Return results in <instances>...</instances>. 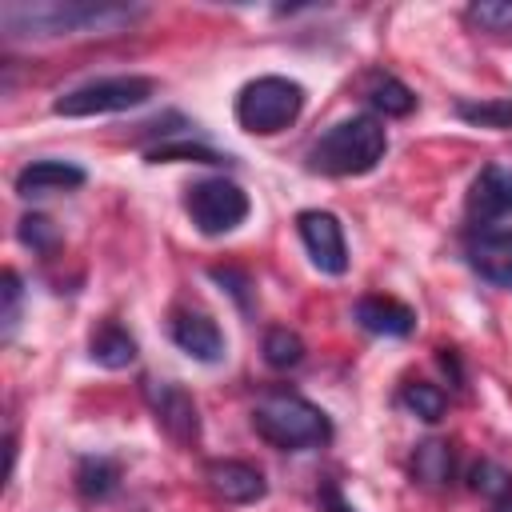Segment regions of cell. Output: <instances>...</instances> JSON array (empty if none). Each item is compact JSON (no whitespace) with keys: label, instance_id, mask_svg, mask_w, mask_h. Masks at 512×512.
I'll list each match as a JSON object with an SVG mask.
<instances>
[{"label":"cell","instance_id":"6da1fadb","mask_svg":"<svg viewBox=\"0 0 512 512\" xmlns=\"http://www.w3.org/2000/svg\"><path fill=\"white\" fill-rule=\"evenodd\" d=\"M388 152V132L376 116H348L336 120L312 148H308V168L328 172V176H364L372 172Z\"/></svg>","mask_w":512,"mask_h":512},{"label":"cell","instance_id":"7a4b0ae2","mask_svg":"<svg viewBox=\"0 0 512 512\" xmlns=\"http://www.w3.org/2000/svg\"><path fill=\"white\" fill-rule=\"evenodd\" d=\"M252 428L280 452H304L332 440V420L296 392H268L252 408Z\"/></svg>","mask_w":512,"mask_h":512},{"label":"cell","instance_id":"3957f363","mask_svg":"<svg viewBox=\"0 0 512 512\" xmlns=\"http://www.w3.org/2000/svg\"><path fill=\"white\" fill-rule=\"evenodd\" d=\"M132 20V8H116V4H4L0 8V24L8 32H36V36H60V32H116L120 24Z\"/></svg>","mask_w":512,"mask_h":512},{"label":"cell","instance_id":"277c9868","mask_svg":"<svg viewBox=\"0 0 512 512\" xmlns=\"http://www.w3.org/2000/svg\"><path fill=\"white\" fill-rule=\"evenodd\" d=\"M304 112V88L288 76H256L236 96V120L252 136H272L296 124Z\"/></svg>","mask_w":512,"mask_h":512},{"label":"cell","instance_id":"5b68a950","mask_svg":"<svg viewBox=\"0 0 512 512\" xmlns=\"http://www.w3.org/2000/svg\"><path fill=\"white\" fill-rule=\"evenodd\" d=\"M156 80L148 76H100L80 88H68L52 100L56 116H108V112H128L152 100Z\"/></svg>","mask_w":512,"mask_h":512},{"label":"cell","instance_id":"8992f818","mask_svg":"<svg viewBox=\"0 0 512 512\" xmlns=\"http://www.w3.org/2000/svg\"><path fill=\"white\" fill-rule=\"evenodd\" d=\"M184 208H188L192 224H196L204 236H224V232H232L236 224H244V216H248V192H244L236 180L212 176V180H196V184L188 188Z\"/></svg>","mask_w":512,"mask_h":512},{"label":"cell","instance_id":"52a82bcc","mask_svg":"<svg viewBox=\"0 0 512 512\" xmlns=\"http://www.w3.org/2000/svg\"><path fill=\"white\" fill-rule=\"evenodd\" d=\"M144 396H148V408L156 416V424L176 440V444H196L200 440V412H196V400L172 384V380H148L144 384Z\"/></svg>","mask_w":512,"mask_h":512},{"label":"cell","instance_id":"ba28073f","mask_svg":"<svg viewBox=\"0 0 512 512\" xmlns=\"http://www.w3.org/2000/svg\"><path fill=\"white\" fill-rule=\"evenodd\" d=\"M296 232L312 256V264L328 276H344L348 272V244H344V228L332 212H320V208H308L296 216Z\"/></svg>","mask_w":512,"mask_h":512},{"label":"cell","instance_id":"9c48e42d","mask_svg":"<svg viewBox=\"0 0 512 512\" xmlns=\"http://www.w3.org/2000/svg\"><path fill=\"white\" fill-rule=\"evenodd\" d=\"M168 332H172L176 348L188 352L192 360H200V364L224 360V332H220V324H216L208 312H192V308L172 312Z\"/></svg>","mask_w":512,"mask_h":512},{"label":"cell","instance_id":"30bf717a","mask_svg":"<svg viewBox=\"0 0 512 512\" xmlns=\"http://www.w3.org/2000/svg\"><path fill=\"white\" fill-rule=\"evenodd\" d=\"M468 264L480 280L512 288V228H480L468 240Z\"/></svg>","mask_w":512,"mask_h":512},{"label":"cell","instance_id":"8fae6325","mask_svg":"<svg viewBox=\"0 0 512 512\" xmlns=\"http://www.w3.org/2000/svg\"><path fill=\"white\" fill-rule=\"evenodd\" d=\"M204 480L208 488L224 500V504H256L264 500L268 484H264V472L244 464V460H212L204 468Z\"/></svg>","mask_w":512,"mask_h":512},{"label":"cell","instance_id":"7c38bea8","mask_svg":"<svg viewBox=\"0 0 512 512\" xmlns=\"http://www.w3.org/2000/svg\"><path fill=\"white\" fill-rule=\"evenodd\" d=\"M468 216L480 224L512 216V168H504V164L480 168V176L468 188Z\"/></svg>","mask_w":512,"mask_h":512},{"label":"cell","instance_id":"4fadbf2b","mask_svg":"<svg viewBox=\"0 0 512 512\" xmlns=\"http://www.w3.org/2000/svg\"><path fill=\"white\" fill-rule=\"evenodd\" d=\"M88 180V172L80 164H68V160H32L16 172V192L24 200L32 196H52V192H72Z\"/></svg>","mask_w":512,"mask_h":512},{"label":"cell","instance_id":"5bb4252c","mask_svg":"<svg viewBox=\"0 0 512 512\" xmlns=\"http://www.w3.org/2000/svg\"><path fill=\"white\" fill-rule=\"evenodd\" d=\"M352 316L364 332H376V336H408L416 328V312L392 296H360Z\"/></svg>","mask_w":512,"mask_h":512},{"label":"cell","instance_id":"9a60e30c","mask_svg":"<svg viewBox=\"0 0 512 512\" xmlns=\"http://www.w3.org/2000/svg\"><path fill=\"white\" fill-rule=\"evenodd\" d=\"M88 356H92L100 368H128V364L136 360V340H132L116 320H108V324H100V328L92 332Z\"/></svg>","mask_w":512,"mask_h":512},{"label":"cell","instance_id":"2e32d148","mask_svg":"<svg viewBox=\"0 0 512 512\" xmlns=\"http://www.w3.org/2000/svg\"><path fill=\"white\" fill-rule=\"evenodd\" d=\"M120 488V464L108 460V456H84L76 464V492L84 500H108L112 492Z\"/></svg>","mask_w":512,"mask_h":512},{"label":"cell","instance_id":"e0dca14e","mask_svg":"<svg viewBox=\"0 0 512 512\" xmlns=\"http://www.w3.org/2000/svg\"><path fill=\"white\" fill-rule=\"evenodd\" d=\"M368 100H372V108L384 112V116H408V112L416 108L412 88H408L404 80H396V76H376L372 88H368Z\"/></svg>","mask_w":512,"mask_h":512},{"label":"cell","instance_id":"ac0fdd59","mask_svg":"<svg viewBox=\"0 0 512 512\" xmlns=\"http://www.w3.org/2000/svg\"><path fill=\"white\" fill-rule=\"evenodd\" d=\"M412 472L416 480L424 484H444L452 476V448L444 440H424L416 452H412Z\"/></svg>","mask_w":512,"mask_h":512},{"label":"cell","instance_id":"d6986e66","mask_svg":"<svg viewBox=\"0 0 512 512\" xmlns=\"http://www.w3.org/2000/svg\"><path fill=\"white\" fill-rule=\"evenodd\" d=\"M456 116L472 128H512V100H456Z\"/></svg>","mask_w":512,"mask_h":512},{"label":"cell","instance_id":"ffe728a7","mask_svg":"<svg viewBox=\"0 0 512 512\" xmlns=\"http://www.w3.org/2000/svg\"><path fill=\"white\" fill-rule=\"evenodd\" d=\"M400 404H404L416 420H428V424H436V420L444 416V408H448L444 392H440L436 384H428V380H412V384H404Z\"/></svg>","mask_w":512,"mask_h":512},{"label":"cell","instance_id":"44dd1931","mask_svg":"<svg viewBox=\"0 0 512 512\" xmlns=\"http://www.w3.org/2000/svg\"><path fill=\"white\" fill-rule=\"evenodd\" d=\"M264 360L272 368H296L304 360V340L292 332V328H268L264 332Z\"/></svg>","mask_w":512,"mask_h":512},{"label":"cell","instance_id":"7402d4cb","mask_svg":"<svg viewBox=\"0 0 512 512\" xmlns=\"http://www.w3.org/2000/svg\"><path fill=\"white\" fill-rule=\"evenodd\" d=\"M148 160H152V164H164V160H192V164H232V156H220L216 148H208V144H188V140L156 144V148H148Z\"/></svg>","mask_w":512,"mask_h":512},{"label":"cell","instance_id":"603a6c76","mask_svg":"<svg viewBox=\"0 0 512 512\" xmlns=\"http://www.w3.org/2000/svg\"><path fill=\"white\" fill-rule=\"evenodd\" d=\"M20 300H24V288H20V276L16 268H4L0 272V320H4V340H12L16 324H20Z\"/></svg>","mask_w":512,"mask_h":512},{"label":"cell","instance_id":"cb8c5ba5","mask_svg":"<svg viewBox=\"0 0 512 512\" xmlns=\"http://www.w3.org/2000/svg\"><path fill=\"white\" fill-rule=\"evenodd\" d=\"M468 20L480 32H512V0H480L468 8Z\"/></svg>","mask_w":512,"mask_h":512},{"label":"cell","instance_id":"d4e9b609","mask_svg":"<svg viewBox=\"0 0 512 512\" xmlns=\"http://www.w3.org/2000/svg\"><path fill=\"white\" fill-rule=\"evenodd\" d=\"M472 488L484 492V496H492V500H504V496H512V472L500 468V464H492V460H480L472 468Z\"/></svg>","mask_w":512,"mask_h":512},{"label":"cell","instance_id":"484cf974","mask_svg":"<svg viewBox=\"0 0 512 512\" xmlns=\"http://www.w3.org/2000/svg\"><path fill=\"white\" fill-rule=\"evenodd\" d=\"M16 232H20V244H28L32 252H52L60 244V232L48 216H24Z\"/></svg>","mask_w":512,"mask_h":512},{"label":"cell","instance_id":"4316f807","mask_svg":"<svg viewBox=\"0 0 512 512\" xmlns=\"http://www.w3.org/2000/svg\"><path fill=\"white\" fill-rule=\"evenodd\" d=\"M212 280L224 284V288L240 300V308H248V292H244V288H248V276H244V272H236V268H220V264H216V268H212Z\"/></svg>","mask_w":512,"mask_h":512},{"label":"cell","instance_id":"83f0119b","mask_svg":"<svg viewBox=\"0 0 512 512\" xmlns=\"http://www.w3.org/2000/svg\"><path fill=\"white\" fill-rule=\"evenodd\" d=\"M320 508H324V512H356V508H352V504L340 496V488H336L332 480L320 488Z\"/></svg>","mask_w":512,"mask_h":512},{"label":"cell","instance_id":"f1b7e54d","mask_svg":"<svg viewBox=\"0 0 512 512\" xmlns=\"http://www.w3.org/2000/svg\"><path fill=\"white\" fill-rule=\"evenodd\" d=\"M496 512H512V496H504V500H496Z\"/></svg>","mask_w":512,"mask_h":512}]
</instances>
